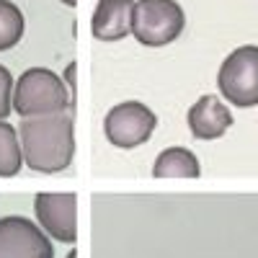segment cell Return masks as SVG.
<instances>
[{"instance_id":"cell-2","label":"cell","mask_w":258,"mask_h":258,"mask_svg":"<svg viewBox=\"0 0 258 258\" xmlns=\"http://www.w3.org/2000/svg\"><path fill=\"white\" fill-rule=\"evenodd\" d=\"M73 101L68 83L49 68H29L13 85V111L21 119L70 111Z\"/></svg>"},{"instance_id":"cell-1","label":"cell","mask_w":258,"mask_h":258,"mask_svg":"<svg viewBox=\"0 0 258 258\" xmlns=\"http://www.w3.org/2000/svg\"><path fill=\"white\" fill-rule=\"evenodd\" d=\"M18 137L24 165L34 173H62L75 158V119L70 111L21 119Z\"/></svg>"},{"instance_id":"cell-4","label":"cell","mask_w":258,"mask_h":258,"mask_svg":"<svg viewBox=\"0 0 258 258\" xmlns=\"http://www.w3.org/2000/svg\"><path fill=\"white\" fill-rule=\"evenodd\" d=\"M217 88L220 96L238 109L258 106V44H243L222 59Z\"/></svg>"},{"instance_id":"cell-10","label":"cell","mask_w":258,"mask_h":258,"mask_svg":"<svg viewBox=\"0 0 258 258\" xmlns=\"http://www.w3.org/2000/svg\"><path fill=\"white\" fill-rule=\"evenodd\" d=\"M199 176H202L199 158L181 145L165 147L153 163V178H199Z\"/></svg>"},{"instance_id":"cell-9","label":"cell","mask_w":258,"mask_h":258,"mask_svg":"<svg viewBox=\"0 0 258 258\" xmlns=\"http://www.w3.org/2000/svg\"><path fill=\"white\" fill-rule=\"evenodd\" d=\"M132 8L135 0H98L93 18H91V34L98 41H119L132 34Z\"/></svg>"},{"instance_id":"cell-3","label":"cell","mask_w":258,"mask_h":258,"mask_svg":"<svg viewBox=\"0 0 258 258\" xmlns=\"http://www.w3.org/2000/svg\"><path fill=\"white\" fill-rule=\"evenodd\" d=\"M186 29V13L176 0H135L132 36L142 47H165Z\"/></svg>"},{"instance_id":"cell-6","label":"cell","mask_w":258,"mask_h":258,"mask_svg":"<svg viewBox=\"0 0 258 258\" xmlns=\"http://www.w3.org/2000/svg\"><path fill=\"white\" fill-rule=\"evenodd\" d=\"M36 225L52 240L75 245L78 240V194L75 191H44L34 197Z\"/></svg>"},{"instance_id":"cell-5","label":"cell","mask_w":258,"mask_h":258,"mask_svg":"<svg viewBox=\"0 0 258 258\" xmlns=\"http://www.w3.org/2000/svg\"><path fill=\"white\" fill-rule=\"evenodd\" d=\"M158 116L142 101H121L103 116V135L114 147L135 150L153 137Z\"/></svg>"},{"instance_id":"cell-11","label":"cell","mask_w":258,"mask_h":258,"mask_svg":"<svg viewBox=\"0 0 258 258\" xmlns=\"http://www.w3.org/2000/svg\"><path fill=\"white\" fill-rule=\"evenodd\" d=\"M21 165H24V150H21L18 129L0 119V178L18 176Z\"/></svg>"},{"instance_id":"cell-7","label":"cell","mask_w":258,"mask_h":258,"mask_svg":"<svg viewBox=\"0 0 258 258\" xmlns=\"http://www.w3.org/2000/svg\"><path fill=\"white\" fill-rule=\"evenodd\" d=\"M0 258H54L52 238L36 220L21 214L0 217Z\"/></svg>"},{"instance_id":"cell-8","label":"cell","mask_w":258,"mask_h":258,"mask_svg":"<svg viewBox=\"0 0 258 258\" xmlns=\"http://www.w3.org/2000/svg\"><path fill=\"white\" fill-rule=\"evenodd\" d=\"M232 111L230 106L214 93H204L191 103V109L186 114V124L188 132L197 140H220L222 135H227V129L232 126Z\"/></svg>"},{"instance_id":"cell-14","label":"cell","mask_w":258,"mask_h":258,"mask_svg":"<svg viewBox=\"0 0 258 258\" xmlns=\"http://www.w3.org/2000/svg\"><path fill=\"white\" fill-rule=\"evenodd\" d=\"M62 80L68 83L70 93L75 96V93H78V62H75V59L68 62V68H64V73H62Z\"/></svg>"},{"instance_id":"cell-15","label":"cell","mask_w":258,"mask_h":258,"mask_svg":"<svg viewBox=\"0 0 258 258\" xmlns=\"http://www.w3.org/2000/svg\"><path fill=\"white\" fill-rule=\"evenodd\" d=\"M59 3H62V6H68V8H75V6H78V0H59Z\"/></svg>"},{"instance_id":"cell-16","label":"cell","mask_w":258,"mask_h":258,"mask_svg":"<svg viewBox=\"0 0 258 258\" xmlns=\"http://www.w3.org/2000/svg\"><path fill=\"white\" fill-rule=\"evenodd\" d=\"M64 258H78V250H75V248H73V250H70V253H68V255H64Z\"/></svg>"},{"instance_id":"cell-12","label":"cell","mask_w":258,"mask_h":258,"mask_svg":"<svg viewBox=\"0 0 258 258\" xmlns=\"http://www.w3.org/2000/svg\"><path fill=\"white\" fill-rule=\"evenodd\" d=\"M26 31V18L11 0H0V52L13 49Z\"/></svg>"},{"instance_id":"cell-13","label":"cell","mask_w":258,"mask_h":258,"mask_svg":"<svg viewBox=\"0 0 258 258\" xmlns=\"http://www.w3.org/2000/svg\"><path fill=\"white\" fill-rule=\"evenodd\" d=\"M13 75L6 64H0V119H8L13 111Z\"/></svg>"}]
</instances>
